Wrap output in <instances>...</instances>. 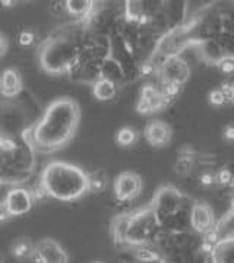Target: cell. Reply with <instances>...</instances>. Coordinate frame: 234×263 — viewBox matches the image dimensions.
<instances>
[{"mask_svg":"<svg viewBox=\"0 0 234 263\" xmlns=\"http://www.w3.org/2000/svg\"><path fill=\"white\" fill-rule=\"evenodd\" d=\"M8 47H9V40L5 34L0 35V56L5 57L8 53Z\"/></svg>","mask_w":234,"mask_h":263,"instance_id":"603a6c76","label":"cell"},{"mask_svg":"<svg viewBox=\"0 0 234 263\" xmlns=\"http://www.w3.org/2000/svg\"><path fill=\"white\" fill-rule=\"evenodd\" d=\"M199 180V184L201 186H205V187H211V186H215L217 184V171L211 168L202 170L197 176Z\"/></svg>","mask_w":234,"mask_h":263,"instance_id":"d6986e66","label":"cell"},{"mask_svg":"<svg viewBox=\"0 0 234 263\" xmlns=\"http://www.w3.org/2000/svg\"><path fill=\"white\" fill-rule=\"evenodd\" d=\"M0 89H2V95L6 100H13L18 95L24 92V82H22V76L16 69L13 67H8L3 73H2V79H0Z\"/></svg>","mask_w":234,"mask_h":263,"instance_id":"8fae6325","label":"cell"},{"mask_svg":"<svg viewBox=\"0 0 234 263\" xmlns=\"http://www.w3.org/2000/svg\"><path fill=\"white\" fill-rule=\"evenodd\" d=\"M113 192L117 200L131 202L142 192V177L135 171H123L114 179Z\"/></svg>","mask_w":234,"mask_h":263,"instance_id":"8992f818","label":"cell"},{"mask_svg":"<svg viewBox=\"0 0 234 263\" xmlns=\"http://www.w3.org/2000/svg\"><path fill=\"white\" fill-rule=\"evenodd\" d=\"M100 78H104V79H109L112 81L116 85H120L122 82H126V75H124V70L123 67L119 65L117 60H114L112 56L109 57L105 62L101 66V73H100Z\"/></svg>","mask_w":234,"mask_h":263,"instance_id":"4fadbf2b","label":"cell"},{"mask_svg":"<svg viewBox=\"0 0 234 263\" xmlns=\"http://www.w3.org/2000/svg\"><path fill=\"white\" fill-rule=\"evenodd\" d=\"M217 66H218L220 72L227 78H233L234 76V56H224L218 62Z\"/></svg>","mask_w":234,"mask_h":263,"instance_id":"ffe728a7","label":"cell"},{"mask_svg":"<svg viewBox=\"0 0 234 263\" xmlns=\"http://www.w3.org/2000/svg\"><path fill=\"white\" fill-rule=\"evenodd\" d=\"M88 180H89V192L101 193L107 187V174L101 170L88 173Z\"/></svg>","mask_w":234,"mask_h":263,"instance_id":"ac0fdd59","label":"cell"},{"mask_svg":"<svg viewBox=\"0 0 234 263\" xmlns=\"http://www.w3.org/2000/svg\"><path fill=\"white\" fill-rule=\"evenodd\" d=\"M35 263H69V254L55 238H41L35 243Z\"/></svg>","mask_w":234,"mask_h":263,"instance_id":"52a82bcc","label":"cell"},{"mask_svg":"<svg viewBox=\"0 0 234 263\" xmlns=\"http://www.w3.org/2000/svg\"><path fill=\"white\" fill-rule=\"evenodd\" d=\"M37 41V35L31 29H22L18 34V44L22 47H31Z\"/></svg>","mask_w":234,"mask_h":263,"instance_id":"44dd1931","label":"cell"},{"mask_svg":"<svg viewBox=\"0 0 234 263\" xmlns=\"http://www.w3.org/2000/svg\"><path fill=\"white\" fill-rule=\"evenodd\" d=\"M34 199L35 197L31 190L22 186H15L6 193L2 203V209H5L10 218L22 216L31 211V208L34 205Z\"/></svg>","mask_w":234,"mask_h":263,"instance_id":"5b68a950","label":"cell"},{"mask_svg":"<svg viewBox=\"0 0 234 263\" xmlns=\"http://www.w3.org/2000/svg\"><path fill=\"white\" fill-rule=\"evenodd\" d=\"M81 122V107L70 97L53 100L38 120L22 133L35 152L51 154L74 139Z\"/></svg>","mask_w":234,"mask_h":263,"instance_id":"6da1fadb","label":"cell"},{"mask_svg":"<svg viewBox=\"0 0 234 263\" xmlns=\"http://www.w3.org/2000/svg\"><path fill=\"white\" fill-rule=\"evenodd\" d=\"M190 227L199 234H205L206 231L215 227L214 212L209 205L204 202H195L190 206Z\"/></svg>","mask_w":234,"mask_h":263,"instance_id":"9c48e42d","label":"cell"},{"mask_svg":"<svg viewBox=\"0 0 234 263\" xmlns=\"http://www.w3.org/2000/svg\"><path fill=\"white\" fill-rule=\"evenodd\" d=\"M94 263H103V262H94Z\"/></svg>","mask_w":234,"mask_h":263,"instance_id":"d4e9b609","label":"cell"},{"mask_svg":"<svg viewBox=\"0 0 234 263\" xmlns=\"http://www.w3.org/2000/svg\"><path fill=\"white\" fill-rule=\"evenodd\" d=\"M223 138H224L227 142L234 143V123L225 124L224 129H223Z\"/></svg>","mask_w":234,"mask_h":263,"instance_id":"7402d4cb","label":"cell"},{"mask_svg":"<svg viewBox=\"0 0 234 263\" xmlns=\"http://www.w3.org/2000/svg\"><path fill=\"white\" fill-rule=\"evenodd\" d=\"M155 65L159 84H174L182 86L190 76V66L178 54H163V59Z\"/></svg>","mask_w":234,"mask_h":263,"instance_id":"277c9868","label":"cell"},{"mask_svg":"<svg viewBox=\"0 0 234 263\" xmlns=\"http://www.w3.org/2000/svg\"><path fill=\"white\" fill-rule=\"evenodd\" d=\"M231 103H234V82L231 85Z\"/></svg>","mask_w":234,"mask_h":263,"instance_id":"cb8c5ba5","label":"cell"},{"mask_svg":"<svg viewBox=\"0 0 234 263\" xmlns=\"http://www.w3.org/2000/svg\"><path fill=\"white\" fill-rule=\"evenodd\" d=\"M143 136L147 142L154 148H163L166 145H169L173 138V130L169 124L161 120H152L147 126L143 130Z\"/></svg>","mask_w":234,"mask_h":263,"instance_id":"30bf717a","label":"cell"},{"mask_svg":"<svg viewBox=\"0 0 234 263\" xmlns=\"http://www.w3.org/2000/svg\"><path fill=\"white\" fill-rule=\"evenodd\" d=\"M12 254L21 260H32L35 253V243H32L27 237H21L12 245Z\"/></svg>","mask_w":234,"mask_h":263,"instance_id":"2e32d148","label":"cell"},{"mask_svg":"<svg viewBox=\"0 0 234 263\" xmlns=\"http://www.w3.org/2000/svg\"><path fill=\"white\" fill-rule=\"evenodd\" d=\"M119 85H116L109 79L100 78L93 84V95L98 101H110L117 95Z\"/></svg>","mask_w":234,"mask_h":263,"instance_id":"5bb4252c","label":"cell"},{"mask_svg":"<svg viewBox=\"0 0 234 263\" xmlns=\"http://www.w3.org/2000/svg\"><path fill=\"white\" fill-rule=\"evenodd\" d=\"M38 184L47 196L62 202L78 200L89 192L88 173L66 161H50L43 170Z\"/></svg>","mask_w":234,"mask_h":263,"instance_id":"3957f363","label":"cell"},{"mask_svg":"<svg viewBox=\"0 0 234 263\" xmlns=\"http://www.w3.org/2000/svg\"><path fill=\"white\" fill-rule=\"evenodd\" d=\"M169 104L166 101L164 95L161 92L159 86L147 85L140 91L139 101H138V113L140 114H152L158 111L161 108L167 107Z\"/></svg>","mask_w":234,"mask_h":263,"instance_id":"ba28073f","label":"cell"},{"mask_svg":"<svg viewBox=\"0 0 234 263\" xmlns=\"http://www.w3.org/2000/svg\"><path fill=\"white\" fill-rule=\"evenodd\" d=\"M195 155L196 152L192 149H185L180 151V155H178L177 161L174 164V171L177 173L180 177H187L193 173L195 165H196V161H195Z\"/></svg>","mask_w":234,"mask_h":263,"instance_id":"9a60e30c","label":"cell"},{"mask_svg":"<svg viewBox=\"0 0 234 263\" xmlns=\"http://www.w3.org/2000/svg\"><path fill=\"white\" fill-rule=\"evenodd\" d=\"M139 141V132L132 126H123L116 132V143L122 148H131Z\"/></svg>","mask_w":234,"mask_h":263,"instance_id":"e0dca14e","label":"cell"},{"mask_svg":"<svg viewBox=\"0 0 234 263\" xmlns=\"http://www.w3.org/2000/svg\"><path fill=\"white\" fill-rule=\"evenodd\" d=\"M86 29V22H74L43 41L38 50L41 69L50 75H70L79 60Z\"/></svg>","mask_w":234,"mask_h":263,"instance_id":"7a4b0ae2","label":"cell"},{"mask_svg":"<svg viewBox=\"0 0 234 263\" xmlns=\"http://www.w3.org/2000/svg\"><path fill=\"white\" fill-rule=\"evenodd\" d=\"M212 263H234V237H223L211 253Z\"/></svg>","mask_w":234,"mask_h":263,"instance_id":"7c38bea8","label":"cell"}]
</instances>
